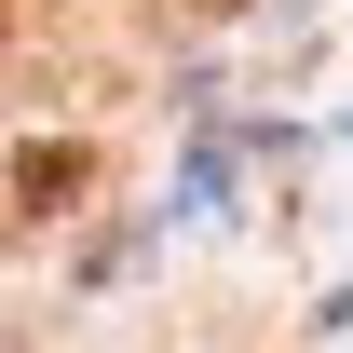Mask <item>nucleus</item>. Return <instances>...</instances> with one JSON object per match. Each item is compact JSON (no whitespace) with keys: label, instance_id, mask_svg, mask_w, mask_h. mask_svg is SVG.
Here are the masks:
<instances>
[{"label":"nucleus","instance_id":"nucleus-2","mask_svg":"<svg viewBox=\"0 0 353 353\" xmlns=\"http://www.w3.org/2000/svg\"><path fill=\"white\" fill-rule=\"evenodd\" d=\"M0 28H14V0H0Z\"/></svg>","mask_w":353,"mask_h":353},{"label":"nucleus","instance_id":"nucleus-1","mask_svg":"<svg viewBox=\"0 0 353 353\" xmlns=\"http://www.w3.org/2000/svg\"><path fill=\"white\" fill-rule=\"evenodd\" d=\"M82 190H95V150H28V163H14V204H28V218L82 204Z\"/></svg>","mask_w":353,"mask_h":353}]
</instances>
